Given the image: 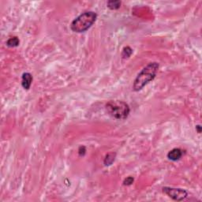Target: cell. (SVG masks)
I'll list each match as a JSON object with an SVG mask.
<instances>
[{
    "instance_id": "obj_8",
    "label": "cell",
    "mask_w": 202,
    "mask_h": 202,
    "mask_svg": "<svg viewBox=\"0 0 202 202\" xmlns=\"http://www.w3.org/2000/svg\"><path fill=\"white\" fill-rule=\"evenodd\" d=\"M115 156L116 154L112 152V153H109L106 155V157L104 159V165L105 166H110L113 164V162L115 161Z\"/></svg>"
},
{
    "instance_id": "obj_3",
    "label": "cell",
    "mask_w": 202,
    "mask_h": 202,
    "mask_svg": "<svg viewBox=\"0 0 202 202\" xmlns=\"http://www.w3.org/2000/svg\"><path fill=\"white\" fill-rule=\"evenodd\" d=\"M106 108L109 114L118 120L125 119L130 112V106L121 100L109 101L106 104Z\"/></svg>"
},
{
    "instance_id": "obj_7",
    "label": "cell",
    "mask_w": 202,
    "mask_h": 202,
    "mask_svg": "<svg viewBox=\"0 0 202 202\" xmlns=\"http://www.w3.org/2000/svg\"><path fill=\"white\" fill-rule=\"evenodd\" d=\"M20 44L19 39L17 38V36H14V37H11L7 41V45L10 47H17Z\"/></svg>"
},
{
    "instance_id": "obj_1",
    "label": "cell",
    "mask_w": 202,
    "mask_h": 202,
    "mask_svg": "<svg viewBox=\"0 0 202 202\" xmlns=\"http://www.w3.org/2000/svg\"><path fill=\"white\" fill-rule=\"evenodd\" d=\"M160 65L156 62H150L140 70L136 77L133 85L134 91H140L149 83L154 80L158 72Z\"/></svg>"
},
{
    "instance_id": "obj_10",
    "label": "cell",
    "mask_w": 202,
    "mask_h": 202,
    "mask_svg": "<svg viewBox=\"0 0 202 202\" xmlns=\"http://www.w3.org/2000/svg\"><path fill=\"white\" fill-rule=\"evenodd\" d=\"M133 54V49L130 47L127 46V47H125L122 50V56L123 59H128L131 56V55Z\"/></svg>"
},
{
    "instance_id": "obj_13",
    "label": "cell",
    "mask_w": 202,
    "mask_h": 202,
    "mask_svg": "<svg viewBox=\"0 0 202 202\" xmlns=\"http://www.w3.org/2000/svg\"><path fill=\"white\" fill-rule=\"evenodd\" d=\"M196 130H197L198 134H200V132H201V127H200V125H196Z\"/></svg>"
},
{
    "instance_id": "obj_2",
    "label": "cell",
    "mask_w": 202,
    "mask_h": 202,
    "mask_svg": "<svg viewBox=\"0 0 202 202\" xmlns=\"http://www.w3.org/2000/svg\"><path fill=\"white\" fill-rule=\"evenodd\" d=\"M96 18L97 14L93 11L84 12L73 20L70 24V29L73 32L77 33L85 32L93 26V24L96 22Z\"/></svg>"
},
{
    "instance_id": "obj_12",
    "label": "cell",
    "mask_w": 202,
    "mask_h": 202,
    "mask_svg": "<svg viewBox=\"0 0 202 202\" xmlns=\"http://www.w3.org/2000/svg\"><path fill=\"white\" fill-rule=\"evenodd\" d=\"M85 152H86V149H85V146H81L80 148H79L78 153L80 155H82V156H83V155H85Z\"/></svg>"
},
{
    "instance_id": "obj_5",
    "label": "cell",
    "mask_w": 202,
    "mask_h": 202,
    "mask_svg": "<svg viewBox=\"0 0 202 202\" xmlns=\"http://www.w3.org/2000/svg\"><path fill=\"white\" fill-rule=\"evenodd\" d=\"M183 150L179 148H175V149H171L170 151L167 153L168 160H171V161H177L179 160L182 157L183 155Z\"/></svg>"
},
{
    "instance_id": "obj_9",
    "label": "cell",
    "mask_w": 202,
    "mask_h": 202,
    "mask_svg": "<svg viewBox=\"0 0 202 202\" xmlns=\"http://www.w3.org/2000/svg\"><path fill=\"white\" fill-rule=\"evenodd\" d=\"M107 7L111 10H118L121 7V2L118 1V0H115V1H108L107 3Z\"/></svg>"
},
{
    "instance_id": "obj_4",
    "label": "cell",
    "mask_w": 202,
    "mask_h": 202,
    "mask_svg": "<svg viewBox=\"0 0 202 202\" xmlns=\"http://www.w3.org/2000/svg\"><path fill=\"white\" fill-rule=\"evenodd\" d=\"M163 192L167 195L169 197L177 201H182L187 197L188 193L185 189H180V188H174L165 186L163 187Z\"/></svg>"
},
{
    "instance_id": "obj_11",
    "label": "cell",
    "mask_w": 202,
    "mask_h": 202,
    "mask_svg": "<svg viewBox=\"0 0 202 202\" xmlns=\"http://www.w3.org/2000/svg\"><path fill=\"white\" fill-rule=\"evenodd\" d=\"M134 179L133 178V177L130 176V177H127L126 179L124 180L123 182V185H132V183L134 182Z\"/></svg>"
},
{
    "instance_id": "obj_6",
    "label": "cell",
    "mask_w": 202,
    "mask_h": 202,
    "mask_svg": "<svg viewBox=\"0 0 202 202\" xmlns=\"http://www.w3.org/2000/svg\"><path fill=\"white\" fill-rule=\"evenodd\" d=\"M32 75L30 73H24L21 77V85L24 88V89L29 90L31 87L32 82Z\"/></svg>"
}]
</instances>
